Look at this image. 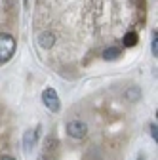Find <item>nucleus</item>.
Listing matches in <instances>:
<instances>
[{
    "instance_id": "obj_1",
    "label": "nucleus",
    "mask_w": 158,
    "mask_h": 160,
    "mask_svg": "<svg viewBox=\"0 0 158 160\" xmlns=\"http://www.w3.org/2000/svg\"><path fill=\"white\" fill-rule=\"evenodd\" d=\"M15 53V38L12 34H0V63H6Z\"/></svg>"
},
{
    "instance_id": "obj_2",
    "label": "nucleus",
    "mask_w": 158,
    "mask_h": 160,
    "mask_svg": "<svg viewBox=\"0 0 158 160\" xmlns=\"http://www.w3.org/2000/svg\"><path fill=\"white\" fill-rule=\"evenodd\" d=\"M67 133L72 139H84L88 135V124L84 120H71L67 124Z\"/></svg>"
},
{
    "instance_id": "obj_3",
    "label": "nucleus",
    "mask_w": 158,
    "mask_h": 160,
    "mask_svg": "<svg viewBox=\"0 0 158 160\" xmlns=\"http://www.w3.org/2000/svg\"><path fill=\"white\" fill-rule=\"evenodd\" d=\"M42 101H44L46 109L52 111V112H57L59 107H61V103H59V95H57V92L53 88H46L42 92Z\"/></svg>"
},
{
    "instance_id": "obj_4",
    "label": "nucleus",
    "mask_w": 158,
    "mask_h": 160,
    "mask_svg": "<svg viewBox=\"0 0 158 160\" xmlns=\"http://www.w3.org/2000/svg\"><path fill=\"white\" fill-rule=\"evenodd\" d=\"M53 44H55V34L52 31L40 32V36H38V46L42 50H50V48H53Z\"/></svg>"
},
{
    "instance_id": "obj_5",
    "label": "nucleus",
    "mask_w": 158,
    "mask_h": 160,
    "mask_svg": "<svg viewBox=\"0 0 158 160\" xmlns=\"http://www.w3.org/2000/svg\"><path fill=\"white\" fill-rule=\"evenodd\" d=\"M34 143H36V132H32V130L25 132V137H23V145H25V151H27V152H31V149L34 147Z\"/></svg>"
},
{
    "instance_id": "obj_6",
    "label": "nucleus",
    "mask_w": 158,
    "mask_h": 160,
    "mask_svg": "<svg viewBox=\"0 0 158 160\" xmlns=\"http://www.w3.org/2000/svg\"><path fill=\"white\" fill-rule=\"evenodd\" d=\"M120 55H122L120 48H107L103 52V59H105V61H114V59H118Z\"/></svg>"
},
{
    "instance_id": "obj_7",
    "label": "nucleus",
    "mask_w": 158,
    "mask_h": 160,
    "mask_svg": "<svg viewBox=\"0 0 158 160\" xmlns=\"http://www.w3.org/2000/svg\"><path fill=\"white\" fill-rule=\"evenodd\" d=\"M124 97L128 99V101H139V97H141V90L137 88V86H131L124 92Z\"/></svg>"
},
{
    "instance_id": "obj_8",
    "label": "nucleus",
    "mask_w": 158,
    "mask_h": 160,
    "mask_svg": "<svg viewBox=\"0 0 158 160\" xmlns=\"http://www.w3.org/2000/svg\"><path fill=\"white\" fill-rule=\"evenodd\" d=\"M122 44H124V48H133V46L137 44V34H135V32H128V34H124Z\"/></svg>"
},
{
    "instance_id": "obj_9",
    "label": "nucleus",
    "mask_w": 158,
    "mask_h": 160,
    "mask_svg": "<svg viewBox=\"0 0 158 160\" xmlns=\"http://www.w3.org/2000/svg\"><path fill=\"white\" fill-rule=\"evenodd\" d=\"M151 48H152V53H154V57L158 55V32L154 31V34H152V44H151Z\"/></svg>"
},
{
    "instance_id": "obj_10",
    "label": "nucleus",
    "mask_w": 158,
    "mask_h": 160,
    "mask_svg": "<svg viewBox=\"0 0 158 160\" xmlns=\"http://www.w3.org/2000/svg\"><path fill=\"white\" fill-rule=\"evenodd\" d=\"M151 137L154 139V141L158 139V126H156V122H154V124H151Z\"/></svg>"
},
{
    "instance_id": "obj_11",
    "label": "nucleus",
    "mask_w": 158,
    "mask_h": 160,
    "mask_svg": "<svg viewBox=\"0 0 158 160\" xmlns=\"http://www.w3.org/2000/svg\"><path fill=\"white\" fill-rule=\"evenodd\" d=\"M38 160H50V156H48L46 152H42V154H40V158H38Z\"/></svg>"
},
{
    "instance_id": "obj_12",
    "label": "nucleus",
    "mask_w": 158,
    "mask_h": 160,
    "mask_svg": "<svg viewBox=\"0 0 158 160\" xmlns=\"http://www.w3.org/2000/svg\"><path fill=\"white\" fill-rule=\"evenodd\" d=\"M2 160H13V158H12V156H4Z\"/></svg>"
}]
</instances>
